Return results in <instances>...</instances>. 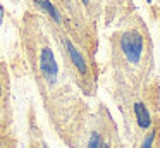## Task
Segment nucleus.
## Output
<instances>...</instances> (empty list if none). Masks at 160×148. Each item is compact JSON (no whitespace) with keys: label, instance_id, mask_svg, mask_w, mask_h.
Instances as JSON below:
<instances>
[{"label":"nucleus","instance_id":"nucleus-1","mask_svg":"<svg viewBox=\"0 0 160 148\" xmlns=\"http://www.w3.org/2000/svg\"><path fill=\"white\" fill-rule=\"evenodd\" d=\"M121 48L129 62L138 64L143 55V38L136 31H128L121 38Z\"/></svg>","mask_w":160,"mask_h":148},{"label":"nucleus","instance_id":"nucleus-2","mask_svg":"<svg viewBox=\"0 0 160 148\" xmlns=\"http://www.w3.org/2000/svg\"><path fill=\"white\" fill-rule=\"evenodd\" d=\"M40 69H42V74L45 76L47 81L55 83L57 74H59V65H57L53 52L50 48H43L42 50V55H40Z\"/></svg>","mask_w":160,"mask_h":148},{"label":"nucleus","instance_id":"nucleus-3","mask_svg":"<svg viewBox=\"0 0 160 148\" xmlns=\"http://www.w3.org/2000/svg\"><path fill=\"white\" fill-rule=\"evenodd\" d=\"M66 47H67V52H69V55H71V60H72V64L76 65V69L81 72V74H84V72H86V62H84L83 55L78 52V48L74 47V45L71 43L69 40H66Z\"/></svg>","mask_w":160,"mask_h":148},{"label":"nucleus","instance_id":"nucleus-4","mask_svg":"<svg viewBox=\"0 0 160 148\" xmlns=\"http://www.w3.org/2000/svg\"><path fill=\"white\" fill-rule=\"evenodd\" d=\"M134 114H136V119H138V126L143 127V129H146V127H150V114L148 110H146V107L143 105V103H136L134 105Z\"/></svg>","mask_w":160,"mask_h":148},{"label":"nucleus","instance_id":"nucleus-5","mask_svg":"<svg viewBox=\"0 0 160 148\" xmlns=\"http://www.w3.org/2000/svg\"><path fill=\"white\" fill-rule=\"evenodd\" d=\"M36 2V5L40 7V9H43L47 14H50L52 16V19H55L57 23H60V14H59V10L55 9V7L50 3V0H35Z\"/></svg>","mask_w":160,"mask_h":148},{"label":"nucleus","instance_id":"nucleus-6","mask_svg":"<svg viewBox=\"0 0 160 148\" xmlns=\"http://www.w3.org/2000/svg\"><path fill=\"white\" fill-rule=\"evenodd\" d=\"M100 143H102V140H100V136H98V133H93L90 138V143H88V148H98Z\"/></svg>","mask_w":160,"mask_h":148},{"label":"nucleus","instance_id":"nucleus-7","mask_svg":"<svg viewBox=\"0 0 160 148\" xmlns=\"http://www.w3.org/2000/svg\"><path fill=\"white\" fill-rule=\"evenodd\" d=\"M153 138H155V131H152V133H150L148 136L145 138V141H143V146H141V148H152Z\"/></svg>","mask_w":160,"mask_h":148},{"label":"nucleus","instance_id":"nucleus-8","mask_svg":"<svg viewBox=\"0 0 160 148\" xmlns=\"http://www.w3.org/2000/svg\"><path fill=\"white\" fill-rule=\"evenodd\" d=\"M0 23H4V9L0 5Z\"/></svg>","mask_w":160,"mask_h":148},{"label":"nucleus","instance_id":"nucleus-9","mask_svg":"<svg viewBox=\"0 0 160 148\" xmlns=\"http://www.w3.org/2000/svg\"><path fill=\"white\" fill-rule=\"evenodd\" d=\"M98 148H108V145H105V143H100V146Z\"/></svg>","mask_w":160,"mask_h":148},{"label":"nucleus","instance_id":"nucleus-10","mask_svg":"<svg viewBox=\"0 0 160 148\" xmlns=\"http://www.w3.org/2000/svg\"><path fill=\"white\" fill-rule=\"evenodd\" d=\"M88 2H90V0H83V3H86V5H88Z\"/></svg>","mask_w":160,"mask_h":148},{"label":"nucleus","instance_id":"nucleus-11","mask_svg":"<svg viewBox=\"0 0 160 148\" xmlns=\"http://www.w3.org/2000/svg\"><path fill=\"white\" fill-rule=\"evenodd\" d=\"M0 96H2V84H0Z\"/></svg>","mask_w":160,"mask_h":148},{"label":"nucleus","instance_id":"nucleus-12","mask_svg":"<svg viewBox=\"0 0 160 148\" xmlns=\"http://www.w3.org/2000/svg\"><path fill=\"white\" fill-rule=\"evenodd\" d=\"M45 148H47V146H45Z\"/></svg>","mask_w":160,"mask_h":148}]
</instances>
